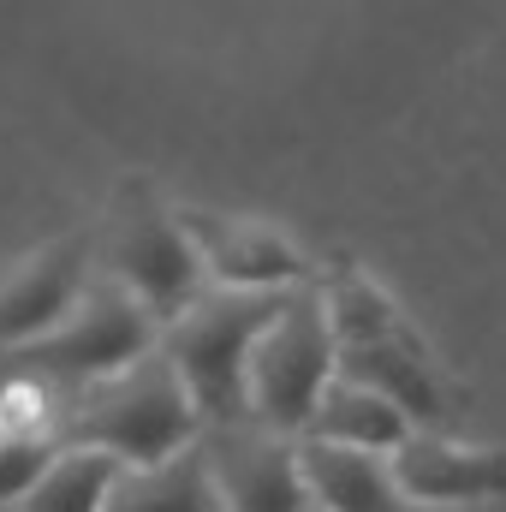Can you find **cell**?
<instances>
[{
  "instance_id": "3",
  "label": "cell",
  "mask_w": 506,
  "mask_h": 512,
  "mask_svg": "<svg viewBox=\"0 0 506 512\" xmlns=\"http://www.w3.org/2000/svg\"><path fill=\"white\" fill-rule=\"evenodd\" d=\"M149 352H161V322L131 298L126 286H114L108 274L90 280L84 304L54 328L42 334L36 346L12 352L6 370L12 376H30L42 387H96V382H114L126 376L131 364H143Z\"/></svg>"
},
{
  "instance_id": "12",
  "label": "cell",
  "mask_w": 506,
  "mask_h": 512,
  "mask_svg": "<svg viewBox=\"0 0 506 512\" xmlns=\"http://www.w3.org/2000/svg\"><path fill=\"white\" fill-rule=\"evenodd\" d=\"M304 483L316 495V512H399V483L376 453H346L304 441Z\"/></svg>"
},
{
  "instance_id": "9",
  "label": "cell",
  "mask_w": 506,
  "mask_h": 512,
  "mask_svg": "<svg viewBox=\"0 0 506 512\" xmlns=\"http://www.w3.org/2000/svg\"><path fill=\"white\" fill-rule=\"evenodd\" d=\"M393 483L405 501L423 507H477L506 495V453L495 447H459L441 435H411L393 459H387Z\"/></svg>"
},
{
  "instance_id": "4",
  "label": "cell",
  "mask_w": 506,
  "mask_h": 512,
  "mask_svg": "<svg viewBox=\"0 0 506 512\" xmlns=\"http://www.w3.org/2000/svg\"><path fill=\"white\" fill-rule=\"evenodd\" d=\"M340 382V334L328 322L322 286H298L251 358V423L304 441L322 393Z\"/></svg>"
},
{
  "instance_id": "8",
  "label": "cell",
  "mask_w": 506,
  "mask_h": 512,
  "mask_svg": "<svg viewBox=\"0 0 506 512\" xmlns=\"http://www.w3.org/2000/svg\"><path fill=\"white\" fill-rule=\"evenodd\" d=\"M185 239L203 256V274L221 292H298L310 286V262L292 251L274 227L215 209H173Z\"/></svg>"
},
{
  "instance_id": "13",
  "label": "cell",
  "mask_w": 506,
  "mask_h": 512,
  "mask_svg": "<svg viewBox=\"0 0 506 512\" xmlns=\"http://www.w3.org/2000/svg\"><path fill=\"white\" fill-rule=\"evenodd\" d=\"M120 477H126L120 459H108L96 447H60L54 465L42 471V483L24 495L18 512H108Z\"/></svg>"
},
{
  "instance_id": "10",
  "label": "cell",
  "mask_w": 506,
  "mask_h": 512,
  "mask_svg": "<svg viewBox=\"0 0 506 512\" xmlns=\"http://www.w3.org/2000/svg\"><path fill=\"white\" fill-rule=\"evenodd\" d=\"M340 376L358 382V387H370V393H381L387 405H399V411L411 417V429H417V423H441V411H447V393L429 376L423 346H417L411 334L370 340V346H340Z\"/></svg>"
},
{
  "instance_id": "14",
  "label": "cell",
  "mask_w": 506,
  "mask_h": 512,
  "mask_svg": "<svg viewBox=\"0 0 506 512\" xmlns=\"http://www.w3.org/2000/svg\"><path fill=\"white\" fill-rule=\"evenodd\" d=\"M108 512H215V477H209V453L191 447L155 471H126Z\"/></svg>"
},
{
  "instance_id": "6",
  "label": "cell",
  "mask_w": 506,
  "mask_h": 512,
  "mask_svg": "<svg viewBox=\"0 0 506 512\" xmlns=\"http://www.w3.org/2000/svg\"><path fill=\"white\" fill-rule=\"evenodd\" d=\"M203 453H209L215 501L227 512H316V495L304 483V441L274 435L262 423H239V429H215Z\"/></svg>"
},
{
  "instance_id": "15",
  "label": "cell",
  "mask_w": 506,
  "mask_h": 512,
  "mask_svg": "<svg viewBox=\"0 0 506 512\" xmlns=\"http://www.w3.org/2000/svg\"><path fill=\"white\" fill-rule=\"evenodd\" d=\"M322 298H328V322H334L340 346H370V340L405 334V322H399V310L387 304V292L370 286L358 268H340L334 280H322Z\"/></svg>"
},
{
  "instance_id": "7",
  "label": "cell",
  "mask_w": 506,
  "mask_h": 512,
  "mask_svg": "<svg viewBox=\"0 0 506 512\" xmlns=\"http://www.w3.org/2000/svg\"><path fill=\"white\" fill-rule=\"evenodd\" d=\"M90 256L96 239L66 233L54 245H42L36 256H24L6 280H0V352H24L42 334H54L90 292Z\"/></svg>"
},
{
  "instance_id": "1",
  "label": "cell",
  "mask_w": 506,
  "mask_h": 512,
  "mask_svg": "<svg viewBox=\"0 0 506 512\" xmlns=\"http://www.w3.org/2000/svg\"><path fill=\"white\" fill-rule=\"evenodd\" d=\"M203 411L167 352H149L114 382L84 387L66 411V447H96L126 471H155L197 447Z\"/></svg>"
},
{
  "instance_id": "2",
  "label": "cell",
  "mask_w": 506,
  "mask_h": 512,
  "mask_svg": "<svg viewBox=\"0 0 506 512\" xmlns=\"http://www.w3.org/2000/svg\"><path fill=\"white\" fill-rule=\"evenodd\" d=\"M292 292H221L209 286L173 328H161V352L185 376L203 423L239 429L251 423V358L256 340L274 328Z\"/></svg>"
},
{
  "instance_id": "5",
  "label": "cell",
  "mask_w": 506,
  "mask_h": 512,
  "mask_svg": "<svg viewBox=\"0 0 506 512\" xmlns=\"http://www.w3.org/2000/svg\"><path fill=\"white\" fill-rule=\"evenodd\" d=\"M102 274L114 286H126L131 298L161 322L173 328L197 298H203V256L185 239L179 215L161 209L143 185H126L114 215H108V233H102Z\"/></svg>"
},
{
  "instance_id": "16",
  "label": "cell",
  "mask_w": 506,
  "mask_h": 512,
  "mask_svg": "<svg viewBox=\"0 0 506 512\" xmlns=\"http://www.w3.org/2000/svg\"><path fill=\"white\" fill-rule=\"evenodd\" d=\"M54 441L48 435H12V441H0V512L24 507V495L42 483V471L54 465Z\"/></svg>"
},
{
  "instance_id": "11",
  "label": "cell",
  "mask_w": 506,
  "mask_h": 512,
  "mask_svg": "<svg viewBox=\"0 0 506 512\" xmlns=\"http://www.w3.org/2000/svg\"><path fill=\"white\" fill-rule=\"evenodd\" d=\"M417 429H411V417L399 411V405H387L381 393L358 382H340L322 393V405H316V417H310V429H304V441H322V447H346V453H399L405 441H411Z\"/></svg>"
}]
</instances>
